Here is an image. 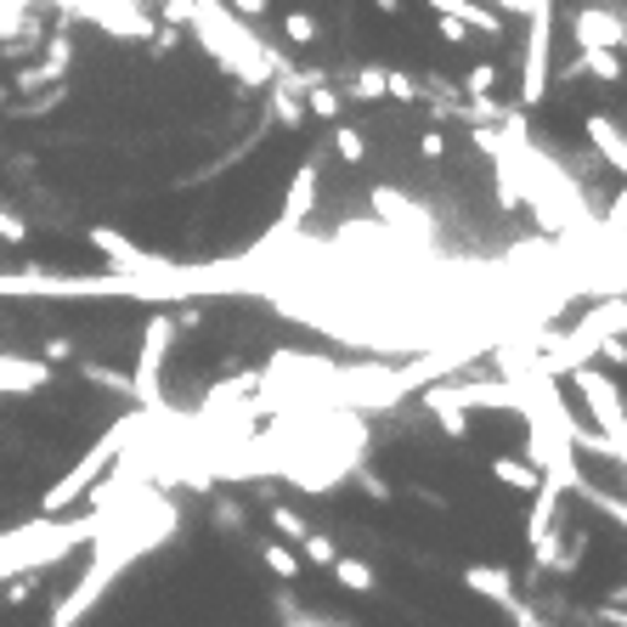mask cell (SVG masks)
<instances>
[{
	"instance_id": "cell-17",
	"label": "cell",
	"mask_w": 627,
	"mask_h": 627,
	"mask_svg": "<svg viewBox=\"0 0 627 627\" xmlns=\"http://www.w3.org/2000/svg\"><path fill=\"white\" fill-rule=\"evenodd\" d=\"M340 96H345V103H385V69H379V62H356Z\"/></svg>"
},
{
	"instance_id": "cell-12",
	"label": "cell",
	"mask_w": 627,
	"mask_h": 627,
	"mask_svg": "<svg viewBox=\"0 0 627 627\" xmlns=\"http://www.w3.org/2000/svg\"><path fill=\"white\" fill-rule=\"evenodd\" d=\"M464 588H470V593H481V600H492V605H504V611H514V605H520L514 577H509L504 566H464Z\"/></svg>"
},
{
	"instance_id": "cell-24",
	"label": "cell",
	"mask_w": 627,
	"mask_h": 627,
	"mask_svg": "<svg viewBox=\"0 0 627 627\" xmlns=\"http://www.w3.org/2000/svg\"><path fill=\"white\" fill-rule=\"evenodd\" d=\"M334 153L345 164H362L368 158V130H356V125H334Z\"/></svg>"
},
{
	"instance_id": "cell-7",
	"label": "cell",
	"mask_w": 627,
	"mask_h": 627,
	"mask_svg": "<svg viewBox=\"0 0 627 627\" xmlns=\"http://www.w3.org/2000/svg\"><path fill=\"white\" fill-rule=\"evenodd\" d=\"M571 385H577V395L588 402V413H593V424L611 436V441H627V413H622V385L616 379H605L600 368H571Z\"/></svg>"
},
{
	"instance_id": "cell-8",
	"label": "cell",
	"mask_w": 627,
	"mask_h": 627,
	"mask_svg": "<svg viewBox=\"0 0 627 627\" xmlns=\"http://www.w3.org/2000/svg\"><path fill=\"white\" fill-rule=\"evenodd\" d=\"M571 46L577 51H616L627 46V23H622V7H605V0H588V7L571 12Z\"/></svg>"
},
{
	"instance_id": "cell-36",
	"label": "cell",
	"mask_w": 627,
	"mask_h": 627,
	"mask_svg": "<svg viewBox=\"0 0 627 627\" xmlns=\"http://www.w3.org/2000/svg\"><path fill=\"white\" fill-rule=\"evenodd\" d=\"M418 153H424V158H441V153H447V130H436V125H430V130L418 137Z\"/></svg>"
},
{
	"instance_id": "cell-14",
	"label": "cell",
	"mask_w": 627,
	"mask_h": 627,
	"mask_svg": "<svg viewBox=\"0 0 627 627\" xmlns=\"http://www.w3.org/2000/svg\"><path fill=\"white\" fill-rule=\"evenodd\" d=\"M559 80H600V85H616L622 80V57L616 51H577L566 69H559Z\"/></svg>"
},
{
	"instance_id": "cell-37",
	"label": "cell",
	"mask_w": 627,
	"mask_h": 627,
	"mask_svg": "<svg viewBox=\"0 0 627 627\" xmlns=\"http://www.w3.org/2000/svg\"><path fill=\"white\" fill-rule=\"evenodd\" d=\"M40 356H46V362H69V356H74V340H62V334H51V340L40 345Z\"/></svg>"
},
{
	"instance_id": "cell-32",
	"label": "cell",
	"mask_w": 627,
	"mask_h": 627,
	"mask_svg": "<svg viewBox=\"0 0 627 627\" xmlns=\"http://www.w3.org/2000/svg\"><path fill=\"white\" fill-rule=\"evenodd\" d=\"M147 40H153V46H147V51H153V57H158V62H164V57H170V51H176V46H181V28H153V35H147Z\"/></svg>"
},
{
	"instance_id": "cell-22",
	"label": "cell",
	"mask_w": 627,
	"mask_h": 627,
	"mask_svg": "<svg viewBox=\"0 0 627 627\" xmlns=\"http://www.w3.org/2000/svg\"><path fill=\"white\" fill-rule=\"evenodd\" d=\"M62 103H69V85H46L40 96H28V103H17V119H46L51 108H62Z\"/></svg>"
},
{
	"instance_id": "cell-31",
	"label": "cell",
	"mask_w": 627,
	"mask_h": 627,
	"mask_svg": "<svg viewBox=\"0 0 627 627\" xmlns=\"http://www.w3.org/2000/svg\"><path fill=\"white\" fill-rule=\"evenodd\" d=\"M226 12L244 17V23H260V17L272 12V0H226Z\"/></svg>"
},
{
	"instance_id": "cell-30",
	"label": "cell",
	"mask_w": 627,
	"mask_h": 627,
	"mask_svg": "<svg viewBox=\"0 0 627 627\" xmlns=\"http://www.w3.org/2000/svg\"><path fill=\"white\" fill-rule=\"evenodd\" d=\"M300 554L311 559V566H328V559H334V537H322V532H306V537H300Z\"/></svg>"
},
{
	"instance_id": "cell-21",
	"label": "cell",
	"mask_w": 627,
	"mask_h": 627,
	"mask_svg": "<svg viewBox=\"0 0 627 627\" xmlns=\"http://www.w3.org/2000/svg\"><path fill=\"white\" fill-rule=\"evenodd\" d=\"M283 40H294V46H317V40H322V23H317V12H306V7L283 12Z\"/></svg>"
},
{
	"instance_id": "cell-26",
	"label": "cell",
	"mask_w": 627,
	"mask_h": 627,
	"mask_svg": "<svg viewBox=\"0 0 627 627\" xmlns=\"http://www.w3.org/2000/svg\"><path fill=\"white\" fill-rule=\"evenodd\" d=\"M385 96H390V103H418V74L385 69Z\"/></svg>"
},
{
	"instance_id": "cell-4",
	"label": "cell",
	"mask_w": 627,
	"mask_h": 627,
	"mask_svg": "<svg viewBox=\"0 0 627 627\" xmlns=\"http://www.w3.org/2000/svg\"><path fill=\"white\" fill-rule=\"evenodd\" d=\"M627 328V317H622V294H611L605 306H593L571 334H559V340H543V351H537V368L548 374V379H559V374H571V368H582V362L600 351L611 334H622Z\"/></svg>"
},
{
	"instance_id": "cell-29",
	"label": "cell",
	"mask_w": 627,
	"mask_h": 627,
	"mask_svg": "<svg viewBox=\"0 0 627 627\" xmlns=\"http://www.w3.org/2000/svg\"><path fill=\"white\" fill-rule=\"evenodd\" d=\"M57 80H62V69L35 62V69H17V85H12V91H46V85H57Z\"/></svg>"
},
{
	"instance_id": "cell-18",
	"label": "cell",
	"mask_w": 627,
	"mask_h": 627,
	"mask_svg": "<svg viewBox=\"0 0 627 627\" xmlns=\"http://www.w3.org/2000/svg\"><path fill=\"white\" fill-rule=\"evenodd\" d=\"M492 481H498V486H514V492H537L543 470L525 464V458H492Z\"/></svg>"
},
{
	"instance_id": "cell-3",
	"label": "cell",
	"mask_w": 627,
	"mask_h": 627,
	"mask_svg": "<svg viewBox=\"0 0 627 627\" xmlns=\"http://www.w3.org/2000/svg\"><path fill=\"white\" fill-rule=\"evenodd\" d=\"M142 424H153V418H147V413H130V418H119V424H114L108 436H96V441L80 452V464H74L69 475H62V481H51V486L40 492V520L69 514V509L85 498V492H91L96 481H103V470H114L119 458L130 452V441L142 436Z\"/></svg>"
},
{
	"instance_id": "cell-28",
	"label": "cell",
	"mask_w": 627,
	"mask_h": 627,
	"mask_svg": "<svg viewBox=\"0 0 627 627\" xmlns=\"http://www.w3.org/2000/svg\"><path fill=\"white\" fill-rule=\"evenodd\" d=\"M272 525H277V532H283L288 543H300V537L311 532V525H306V514H300V509H288V504H277V509H272Z\"/></svg>"
},
{
	"instance_id": "cell-19",
	"label": "cell",
	"mask_w": 627,
	"mask_h": 627,
	"mask_svg": "<svg viewBox=\"0 0 627 627\" xmlns=\"http://www.w3.org/2000/svg\"><path fill=\"white\" fill-rule=\"evenodd\" d=\"M306 114H311V119H328V125H334V119L345 114V96H340V85H328V80L306 85Z\"/></svg>"
},
{
	"instance_id": "cell-20",
	"label": "cell",
	"mask_w": 627,
	"mask_h": 627,
	"mask_svg": "<svg viewBox=\"0 0 627 627\" xmlns=\"http://www.w3.org/2000/svg\"><path fill=\"white\" fill-rule=\"evenodd\" d=\"M272 125H288V130H300L306 125V103H300V96H294L283 80H272Z\"/></svg>"
},
{
	"instance_id": "cell-16",
	"label": "cell",
	"mask_w": 627,
	"mask_h": 627,
	"mask_svg": "<svg viewBox=\"0 0 627 627\" xmlns=\"http://www.w3.org/2000/svg\"><path fill=\"white\" fill-rule=\"evenodd\" d=\"M328 571H334V582H340L345 593H374V588H379L374 566H368V559H356V554H334V559H328Z\"/></svg>"
},
{
	"instance_id": "cell-35",
	"label": "cell",
	"mask_w": 627,
	"mask_h": 627,
	"mask_svg": "<svg viewBox=\"0 0 627 627\" xmlns=\"http://www.w3.org/2000/svg\"><path fill=\"white\" fill-rule=\"evenodd\" d=\"M436 35H441L447 46H470V28L458 23V17H436Z\"/></svg>"
},
{
	"instance_id": "cell-39",
	"label": "cell",
	"mask_w": 627,
	"mask_h": 627,
	"mask_svg": "<svg viewBox=\"0 0 627 627\" xmlns=\"http://www.w3.org/2000/svg\"><path fill=\"white\" fill-rule=\"evenodd\" d=\"M374 12L379 17H402V0H374Z\"/></svg>"
},
{
	"instance_id": "cell-2",
	"label": "cell",
	"mask_w": 627,
	"mask_h": 627,
	"mask_svg": "<svg viewBox=\"0 0 627 627\" xmlns=\"http://www.w3.org/2000/svg\"><path fill=\"white\" fill-rule=\"evenodd\" d=\"M187 28L198 35L204 57L221 62L244 91H267L277 80V69H283V51L260 40L244 17L226 12V0H187Z\"/></svg>"
},
{
	"instance_id": "cell-34",
	"label": "cell",
	"mask_w": 627,
	"mask_h": 627,
	"mask_svg": "<svg viewBox=\"0 0 627 627\" xmlns=\"http://www.w3.org/2000/svg\"><path fill=\"white\" fill-rule=\"evenodd\" d=\"M153 7H158L164 28H187V0H153Z\"/></svg>"
},
{
	"instance_id": "cell-27",
	"label": "cell",
	"mask_w": 627,
	"mask_h": 627,
	"mask_svg": "<svg viewBox=\"0 0 627 627\" xmlns=\"http://www.w3.org/2000/svg\"><path fill=\"white\" fill-rule=\"evenodd\" d=\"M0 244H12V249H23V244H28V221L7 204V198H0Z\"/></svg>"
},
{
	"instance_id": "cell-9",
	"label": "cell",
	"mask_w": 627,
	"mask_h": 627,
	"mask_svg": "<svg viewBox=\"0 0 627 627\" xmlns=\"http://www.w3.org/2000/svg\"><path fill=\"white\" fill-rule=\"evenodd\" d=\"M368 198H374L379 226H390V233H402V238H424V244H430V210H424L418 198L395 192V187H385V181H379Z\"/></svg>"
},
{
	"instance_id": "cell-5",
	"label": "cell",
	"mask_w": 627,
	"mask_h": 627,
	"mask_svg": "<svg viewBox=\"0 0 627 627\" xmlns=\"http://www.w3.org/2000/svg\"><path fill=\"white\" fill-rule=\"evenodd\" d=\"M176 311H153L142 328V351H137V374H130V395L137 413L170 424V402H164V362H170V340H176Z\"/></svg>"
},
{
	"instance_id": "cell-15",
	"label": "cell",
	"mask_w": 627,
	"mask_h": 627,
	"mask_svg": "<svg viewBox=\"0 0 627 627\" xmlns=\"http://www.w3.org/2000/svg\"><path fill=\"white\" fill-rule=\"evenodd\" d=\"M424 407L436 413V424H441L452 441H464V436H470V407L458 402V390H424Z\"/></svg>"
},
{
	"instance_id": "cell-40",
	"label": "cell",
	"mask_w": 627,
	"mask_h": 627,
	"mask_svg": "<svg viewBox=\"0 0 627 627\" xmlns=\"http://www.w3.org/2000/svg\"><path fill=\"white\" fill-rule=\"evenodd\" d=\"M7 96H12V85H0V108H7Z\"/></svg>"
},
{
	"instance_id": "cell-1",
	"label": "cell",
	"mask_w": 627,
	"mask_h": 627,
	"mask_svg": "<svg viewBox=\"0 0 627 627\" xmlns=\"http://www.w3.org/2000/svg\"><path fill=\"white\" fill-rule=\"evenodd\" d=\"M164 532H176V509L164 504V498H130L119 514H103V525H96V554H91V566L80 571V582L57 600V611H51V627H80L91 611H96V600L119 582V571L130 566V559H142Z\"/></svg>"
},
{
	"instance_id": "cell-25",
	"label": "cell",
	"mask_w": 627,
	"mask_h": 627,
	"mask_svg": "<svg viewBox=\"0 0 627 627\" xmlns=\"http://www.w3.org/2000/svg\"><path fill=\"white\" fill-rule=\"evenodd\" d=\"M498 62H475V69L464 74V80H458V91H464V96H492V91H498Z\"/></svg>"
},
{
	"instance_id": "cell-13",
	"label": "cell",
	"mask_w": 627,
	"mask_h": 627,
	"mask_svg": "<svg viewBox=\"0 0 627 627\" xmlns=\"http://www.w3.org/2000/svg\"><path fill=\"white\" fill-rule=\"evenodd\" d=\"M582 130H588V147L600 153V158L611 164V170L622 176V170H627V142H622V125H616V119H605V114H588V119H582Z\"/></svg>"
},
{
	"instance_id": "cell-11",
	"label": "cell",
	"mask_w": 627,
	"mask_h": 627,
	"mask_svg": "<svg viewBox=\"0 0 627 627\" xmlns=\"http://www.w3.org/2000/svg\"><path fill=\"white\" fill-rule=\"evenodd\" d=\"M424 7H430L436 17H458L470 35H492V40H498L504 28H509V17H498L486 0H424Z\"/></svg>"
},
{
	"instance_id": "cell-33",
	"label": "cell",
	"mask_w": 627,
	"mask_h": 627,
	"mask_svg": "<svg viewBox=\"0 0 627 627\" xmlns=\"http://www.w3.org/2000/svg\"><path fill=\"white\" fill-rule=\"evenodd\" d=\"M356 475H362V492H368L374 504H390V481H385V475H374V470H362V464H356Z\"/></svg>"
},
{
	"instance_id": "cell-10",
	"label": "cell",
	"mask_w": 627,
	"mask_h": 627,
	"mask_svg": "<svg viewBox=\"0 0 627 627\" xmlns=\"http://www.w3.org/2000/svg\"><path fill=\"white\" fill-rule=\"evenodd\" d=\"M317 170H322V158H306L300 170H294L288 198H283V215H277L272 233H283V238H300V233H306V221H311V210H317Z\"/></svg>"
},
{
	"instance_id": "cell-38",
	"label": "cell",
	"mask_w": 627,
	"mask_h": 627,
	"mask_svg": "<svg viewBox=\"0 0 627 627\" xmlns=\"http://www.w3.org/2000/svg\"><path fill=\"white\" fill-rule=\"evenodd\" d=\"M605 356H611V368H622V362H627V345H622V334H611V345H600Z\"/></svg>"
},
{
	"instance_id": "cell-6",
	"label": "cell",
	"mask_w": 627,
	"mask_h": 627,
	"mask_svg": "<svg viewBox=\"0 0 627 627\" xmlns=\"http://www.w3.org/2000/svg\"><path fill=\"white\" fill-rule=\"evenodd\" d=\"M548 80H554V0H537L525 12V57H520V108L525 114L543 108Z\"/></svg>"
},
{
	"instance_id": "cell-23",
	"label": "cell",
	"mask_w": 627,
	"mask_h": 627,
	"mask_svg": "<svg viewBox=\"0 0 627 627\" xmlns=\"http://www.w3.org/2000/svg\"><path fill=\"white\" fill-rule=\"evenodd\" d=\"M260 559H267V571H272V577H283V582L300 577V554H294L288 543H267V548H260Z\"/></svg>"
}]
</instances>
